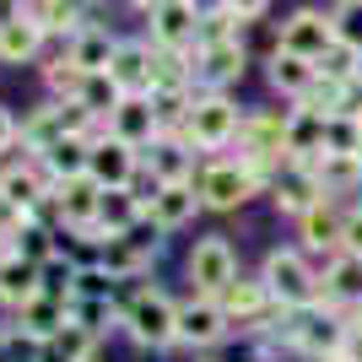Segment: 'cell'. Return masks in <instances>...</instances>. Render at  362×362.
<instances>
[{
    "instance_id": "33",
    "label": "cell",
    "mask_w": 362,
    "mask_h": 362,
    "mask_svg": "<svg viewBox=\"0 0 362 362\" xmlns=\"http://www.w3.org/2000/svg\"><path fill=\"white\" fill-rule=\"evenodd\" d=\"M108 319H124V308H114V298H71V325H81L87 335L103 341V330H114Z\"/></svg>"
},
{
    "instance_id": "4",
    "label": "cell",
    "mask_w": 362,
    "mask_h": 362,
    "mask_svg": "<svg viewBox=\"0 0 362 362\" xmlns=\"http://www.w3.org/2000/svg\"><path fill=\"white\" fill-rule=\"evenodd\" d=\"M330 44H335V16L319 11V6H298V11L276 28V49H287V54H298V60H308V65L325 60Z\"/></svg>"
},
{
    "instance_id": "19",
    "label": "cell",
    "mask_w": 362,
    "mask_h": 362,
    "mask_svg": "<svg viewBox=\"0 0 362 362\" xmlns=\"http://www.w3.org/2000/svg\"><path fill=\"white\" fill-rule=\"evenodd\" d=\"M151 259H157V238H136V233H119V238H108V249L98 255L114 281H136L141 271H151Z\"/></svg>"
},
{
    "instance_id": "22",
    "label": "cell",
    "mask_w": 362,
    "mask_h": 362,
    "mask_svg": "<svg viewBox=\"0 0 362 362\" xmlns=\"http://www.w3.org/2000/svg\"><path fill=\"white\" fill-rule=\"evenodd\" d=\"M11 325H22V330L38 335V341H54V335L71 325V303H65V298H49V292H38V298H28L22 308H16Z\"/></svg>"
},
{
    "instance_id": "50",
    "label": "cell",
    "mask_w": 362,
    "mask_h": 362,
    "mask_svg": "<svg viewBox=\"0 0 362 362\" xmlns=\"http://www.w3.org/2000/svg\"><path fill=\"white\" fill-rule=\"evenodd\" d=\"M87 362H103V357H87Z\"/></svg>"
},
{
    "instance_id": "28",
    "label": "cell",
    "mask_w": 362,
    "mask_h": 362,
    "mask_svg": "<svg viewBox=\"0 0 362 362\" xmlns=\"http://www.w3.org/2000/svg\"><path fill=\"white\" fill-rule=\"evenodd\" d=\"M87 157H92V136H65V141H54V146L44 151V168L54 173V184H60V179L87 173Z\"/></svg>"
},
{
    "instance_id": "30",
    "label": "cell",
    "mask_w": 362,
    "mask_h": 362,
    "mask_svg": "<svg viewBox=\"0 0 362 362\" xmlns=\"http://www.w3.org/2000/svg\"><path fill=\"white\" fill-rule=\"evenodd\" d=\"M76 103L87 108L92 119H103V124H108V114H114V108L124 103V92H119V81H114L108 71H92V76H87V87H81V98H76Z\"/></svg>"
},
{
    "instance_id": "11",
    "label": "cell",
    "mask_w": 362,
    "mask_h": 362,
    "mask_svg": "<svg viewBox=\"0 0 362 362\" xmlns=\"http://www.w3.org/2000/svg\"><path fill=\"white\" fill-rule=\"evenodd\" d=\"M195 211H206L195 179H189V184H163V189L146 200V222L157 227V233H179V227H189Z\"/></svg>"
},
{
    "instance_id": "3",
    "label": "cell",
    "mask_w": 362,
    "mask_h": 362,
    "mask_svg": "<svg viewBox=\"0 0 362 362\" xmlns=\"http://www.w3.org/2000/svg\"><path fill=\"white\" fill-rule=\"evenodd\" d=\"M238 124H243V114H238V103H233L227 92H195L189 124H184L179 136L195 151H222V146L238 141Z\"/></svg>"
},
{
    "instance_id": "24",
    "label": "cell",
    "mask_w": 362,
    "mask_h": 362,
    "mask_svg": "<svg viewBox=\"0 0 362 362\" xmlns=\"http://www.w3.org/2000/svg\"><path fill=\"white\" fill-rule=\"evenodd\" d=\"M16 11L28 16V22H38L49 38H65V44L81 33V11L65 6V0H16Z\"/></svg>"
},
{
    "instance_id": "21",
    "label": "cell",
    "mask_w": 362,
    "mask_h": 362,
    "mask_svg": "<svg viewBox=\"0 0 362 362\" xmlns=\"http://www.w3.org/2000/svg\"><path fill=\"white\" fill-rule=\"evenodd\" d=\"M298 233H303L308 249H319V255H341V249H346V211H335L330 195H325L314 211L298 216Z\"/></svg>"
},
{
    "instance_id": "25",
    "label": "cell",
    "mask_w": 362,
    "mask_h": 362,
    "mask_svg": "<svg viewBox=\"0 0 362 362\" xmlns=\"http://www.w3.org/2000/svg\"><path fill=\"white\" fill-rule=\"evenodd\" d=\"M38 292H44L38 287V265L11 249V255L0 259V303H6V308H22V303L38 298Z\"/></svg>"
},
{
    "instance_id": "51",
    "label": "cell",
    "mask_w": 362,
    "mask_h": 362,
    "mask_svg": "<svg viewBox=\"0 0 362 362\" xmlns=\"http://www.w3.org/2000/svg\"><path fill=\"white\" fill-rule=\"evenodd\" d=\"M0 16H6V11H0Z\"/></svg>"
},
{
    "instance_id": "40",
    "label": "cell",
    "mask_w": 362,
    "mask_h": 362,
    "mask_svg": "<svg viewBox=\"0 0 362 362\" xmlns=\"http://www.w3.org/2000/svg\"><path fill=\"white\" fill-rule=\"evenodd\" d=\"M16 141H22V124H16V119H11V108L0 103V151H11V146H16Z\"/></svg>"
},
{
    "instance_id": "26",
    "label": "cell",
    "mask_w": 362,
    "mask_h": 362,
    "mask_svg": "<svg viewBox=\"0 0 362 362\" xmlns=\"http://www.w3.org/2000/svg\"><path fill=\"white\" fill-rule=\"evenodd\" d=\"M65 49H71V60L81 65V71H108V60H114L119 38H114L108 28H98V22H81V33H76Z\"/></svg>"
},
{
    "instance_id": "32",
    "label": "cell",
    "mask_w": 362,
    "mask_h": 362,
    "mask_svg": "<svg viewBox=\"0 0 362 362\" xmlns=\"http://www.w3.org/2000/svg\"><path fill=\"white\" fill-rule=\"evenodd\" d=\"M243 38V16H233L216 0L211 11H200V38H195V49H211V44H238Z\"/></svg>"
},
{
    "instance_id": "42",
    "label": "cell",
    "mask_w": 362,
    "mask_h": 362,
    "mask_svg": "<svg viewBox=\"0 0 362 362\" xmlns=\"http://www.w3.org/2000/svg\"><path fill=\"white\" fill-rule=\"evenodd\" d=\"M314 362H357L351 351H330V357H314Z\"/></svg>"
},
{
    "instance_id": "43",
    "label": "cell",
    "mask_w": 362,
    "mask_h": 362,
    "mask_svg": "<svg viewBox=\"0 0 362 362\" xmlns=\"http://www.w3.org/2000/svg\"><path fill=\"white\" fill-rule=\"evenodd\" d=\"M130 6H136V11H146V16H151V11H157V6H163V0H130Z\"/></svg>"
},
{
    "instance_id": "41",
    "label": "cell",
    "mask_w": 362,
    "mask_h": 362,
    "mask_svg": "<svg viewBox=\"0 0 362 362\" xmlns=\"http://www.w3.org/2000/svg\"><path fill=\"white\" fill-rule=\"evenodd\" d=\"M346 351L362 362V319H357V314H351V330H346Z\"/></svg>"
},
{
    "instance_id": "1",
    "label": "cell",
    "mask_w": 362,
    "mask_h": 362,
    "mask_svg": "<svg viewBox=\"0 0 362 362\" xmlns=\"http://www.w3.org/2000/svg\"><path fill=\"white\" fill-rule=\"evenodd\" d=\"M124 335L136 341V346H146V351H163V346H173L179 341V303L168 298V292H157V287H141L136 298L124 303Z\"/></svg>"
},
{
    "instance_id": "13",
    "label": "cell",
    "mask_w": 362,
    "mask_h": 362,
    "mask_svg": "<svg viewBox=\"0 0 362 362\" xmlns=\"http://www.w3.org/2000/svg\"><path fill=\"white\" fill-rule=\"evenodd\" d=\"M195 38H200V0H163L151 11V44L195 49Z\"/></svg>"
},
{
    "instance_id": "46",
    "label": "cell",
    "mask_w": 362,
    "mask_h": 362,
    "mask_svg": "<svg viewBox=\"0 0 362 362\" xmlns=\"http://www.w3.org/2000/svg\"><path fill=\"white\" fill-rule=\"evenodd\" d=\"M357 87H362V54H357Z\"/></svg>"
},
{
    "instance_id": "45",
    "label": "cell",
    "mask_w": 362,
    "mask_h": 362,
    "mask_svg": "<svg viewBox=\"0 0 362 362\" xmlns=\"http://www.w3.org/2000/svg\"><path fill=\"white\" fill-rule=\"evenodd\" d=\"M6 255H11V238H6V233H0V259H6Z\"/></svg>"
},
{
    "instance_id": "16",
    "label": "cell",
    "mask_w": 362,
    "mask_h": 362,
    "mask_svg": "<svg viewBox=\"0 0 362 362\" xmlns=\"http://www.w3.org/2000/svg\"><path fill=\"white\" fill-rule=\"evenodd\" d=\"M98 206H103V184L92 179V173H76V179L54 184V211H60V227L98 222Z\"/></svg>"
},
{
    "instance_id": "44",
    "label": "cell",
    "mask_w": 362,
    "mask_h": 362,
    "mask_svg": "<svg viewBox=\"0 0 362 362\" xmlns=\"http://www.w3.org/2000/svg\"><path fill=\"white\" fill-rule=\"evenodd\" d=\"M65 6H76V11H81V16H87V6H92V0H65Z\"/></svg>"
},
{
    "instance_id": "12",
    "label": "cell",
    "mask_w": 362,
    "mask_h": 362,
    "mask_svg": "<svg viewBox=\"0 0 362 362\" xmlns=\"http://www.w3.org/2000/svg\"><path fill=\"white\" fill-rule=\"evenodd\" d=\"M319 303H330L341 314H351L362 303V255L341 249V255L325 259V276H319Z\"/></svg>"
},
{
    "instance_id": "35",
    "label": "cell",
    "mask_w": 362,
    "mask_h": 362,
    "mask_svg": "<svg viewBox=\"0 0 362 362\" xmlns=\"http://www.w3.org/2000/svg\"><path fill=\"white\" fill-rule=\"evenodd\" d=\"M357 141H362V114H330V151L357 157Z\"/></svg>"
},
{
    "instance_id": "23",
    "label": "cell",
    "mask_w": 362,
    "mask_h": 362,
    "mask_svg": "<svg viewBox=\"0 0 362 362\" xmlns=\"http://www.w3.org/2000/svg\"><path fill=\"white\" fill-rule=\"evenodd\" d=\"M314 65L298 60V54H287V49H271V65H265V81H271V92H281V98H292V103H303V92L314 87Z\"/></svg>"
},
{
    "instance_id": "36",
    "label": "cell",
    "mask_w": 362,
    "mask_h": 362,
    "mask_svg": "<svg viewBox=\"0 0 362 362\" xmlns=\"http://www.w3.org/2000/svg\"><path fill=\"white\" fill-rule=\"evenodd\" d=\"M314 71L335 76V81H357V49H346V44H330V49H325V60H319Z\"/></svg>"
},
{
    "instance_id": "48",
    "label": "cell",
    "mask_w": 362,
    "mask_h": 362,
    "mask_svg": "<svg viewBox=\"0 0 362 362\" xmlns=\"http://www.w3.org/2000/svg\"><path fill=\"white\" fill-rule=\"evenodd\" d=\"M357 157H362V141H357Z\"/></svg>"
},
{
    "instance_id": "8",
    "label": "cell",
    "mask_w": 362,
    "mask_h": 362,
    "mask_svg": "<svg viewBox=\"0 0 362 362\" xmlns=\"http://www.w3.org/2000/svg\"><path fill=\"white\" fill-rule=\"evenodd\" d=\"M265 195H271V206H276L281 216H303V211H314L319 200H325V184H319V173H314L308 163H287V168L271 179V189H265Z\"/></svg>"
},
{
    "instance_id": "39",
    "label": "cell",
    "mask_w": 362,
    "mask_h": 362,
    "mask_svg": "<svg viewBox=\"0 0 362 362\" xmlns=\"http://www.w3.org/2000/svg\"><path fill=\"white\" fill-rule=\"evenodd\" d=\"M233 16H243V22H259V16L271 11V0H222Z\"/></svg>"
},
{
    "instance_id": "6",
    "label": "cell",
    "mask_w": 362,
    "mask_h": 362,
    "mask_svg": "<svg viewBox=\"0 0 362 362\" xmlns=\"http://www.w3.org/2000/svg\"><path fill=\"white\" fill-rule=\"evenodd\" d=\"M184 271H189V281H195L200 298H222V292L238 281V255H233V243L216 233V238H200L195 249H189Z\"/></svg>"
},
{
    "instance_id": "27",
    "label": "cell",
    "mask_w": 362,
    "mask_h": 362,
    "mask_svg": "<svg viewBox=\"0 0 362 362\" xmlns=\"http://www.w3.org/2000/svg\"><path fill=\"white\" fill-rule=\"evenodd\" d=\"M319 184H325V195H351V189H362V157H351V151H325L314 163Z\"/></svg>"
},
{
    "instance_id": "49",
    "label": "cell",
    "mask_w": 362,
    "mask_h": 362,
    "mask_svg": "<svg viewBox=\"0 0 362 362\" xmlns=\"http://www.w3.org/2000/svg\"><path fill=\"white\" fill-rule=\"evenodd\" d=\"M357 319H362V303H357Z\"/></svg>"
},
{
    "instance_id": "34",
    "label": "cell",
    "mask_w": 362,
    "mask_h": 362,
    "mask_svg": "<svg viewBox=\"0 0 362 362\" xmlns=\"http://www.w3.org/2000/svg\"><path fill=\"white\" fill-rule=\"evenodd\" d=\"M11 249H16L22 259H33V265H44L49 255H60V233H49V227L38 222V216H33V222H28V227H22V233L11 238Z\"/></svg>"
},
{
    "instance_id": "20",
    "label": "cell",
    "mask_w": 362,
    "mask_h": 362,
    "mask_svg": "<svg viewBox=\"0 0 362 362\" xmlns=\"http://www.w3.org/2000/svg\"><path fill=\"white\" fill-rule=\"evenodd\" d=\"M141 163H146L163 184H189L195 179V146L184 136H157L146 151H141Z\"/></svg>"
},
{
    "instance_id": "7",
    "label": "cell",
    "mask_w": 362,
    "mask_h": 362,
    "mask_svg": "<svg viewBox=\"0 0 362 362\" xmlns=\"http://www.w3.org/2000/svg\"><path fill=\"white\" fill-rule=\"evenodd\" d=\"M243 71H249V49L238 44H211V49H195V92H227L238 87Z\"/></svg>"
},
{
    "instance_id": "38",
    "label": "cell",
    "mask_w": 362,
    "mask_h": 362,
    "mask_svg": "<svg viewBox=\"0 0 362 362\" xmlns=\"http://www.w3.org/2000/svg\"><path fill=\"white\" fill-rule=\"evenodd\" d=\"M76 298H114V276H108L103 265H81V276H76Z\"/></svg>"
},
{
    "instance_id": "18",
    "label": "cell",
    "mask_w": 362,
    "mask_h": 362,
    "mask_svg": "<svg viewBox=\"0 0 362 362\" xmlns=\"http://www.w3.org/2000/svg\"><path fill=\"white\" fill-rule=\"evenodd\" d=\"M108 76L119 81L124 98H141V92H151V38H119L114 60H108Z\"/></svg>"
},
{
    "instance_id": "31",
    "label": "cell",
    "mask_w": 362,
    "mask_h": 362,
    "mask_svg": "<svg viewBox=\"0 0 362 362\" xmlns=\"http://www.w3.org/2000/svg\"><path fill=\"white\" fill-rule=\"evenodd\" d=\"M76 276H81L76 255H65V249H60V255H49L44 265H38V287H44L49 298H65V303H71L76 298Z\"/></svg>"
},
{
    "instance_id": "15",
    "label": "cell",
    "mask_w": 362,
    "mask_h": 362,
    "mask_svg": "<svg viewBox=\"0 0 362 362\" xmlns=\"http://www.w3.org/2000/svg\"><path fill=\"white\" fill-rule=\"evenodd\" d=\"M108 136H119L124 146H136V151H146L151 141L163 136L157 108H151V92H141V98H124V103L108 114Z\"/></svg>"
},
{
    "instance_id": "5",
    "label": "cell",
    "mask_w": 362,
    "mask_h": 362,
    "mask_svg": "<svg viewBox=\"0 0 362 362\" xmlns=\"http://www.w3.org/2000/svg\"><path fill=\"white\" fill-rule=\"evenodd\" d=\"M195 189L206 200V211H243L259 195V179L243 163H211L195 173Z\"/></svg>"
},
{
    "instance_id": "47",
    "label": "cell",
    "mask_w": 362,
    "mask_h": 362,
    "mask_svg": "<svg viewBox=\"0 0 362 362\" xmlns=\"http://www.w3.org/2000/svg\"><path fill=\"white\" fill-rule=\"evenodd\" d=\"M335 6H362V0H335Z\"/></svg>"
},
{
    "instance_id": "37",
    "label": "cell",
    "mask_w": 362,
    "mask_h": 362,
    "mask_svg": "<svg viewBox=\"0 0 362 362\" xmlns=\"http://www.w3.org/2000/svg\"><path fill=\"white\" fill-rule=\"evenodd\" d=\"M335 44H346L362 54V6H335Z\"/></svg>"
},
{
    "instance_id": "14",
    "label": "cell",
    "mask_w": 362,
    "mask_h": 362,
    "mask_svg": "<svg viewBox=\"0 0 362 362\" xmlns=\"http://www.w3.org/2000/svg\"><path fill=\"white\" fill-rule=\"evenodd\" d=\"M136 168H141V151H136V146H124L119 136H103V141H92L87 173H92L98 184H103V189H130Z\"/></svg>"
},
{
    "instance_id": "9",
    "label": "cell",
    "mask_w": 362,
    "mask_h": 362,
    "mask_svg": "<svg viewBox=\"0 0 362 362\" xmlns=\"http://www.w3.org/2000/svg\"><path fill=\"white\" fill-rule=\"evenodd\" d=\"M325 151H330V114H319L308 103H292L287 108V157L314 168Z\"/></svg>"
},
{
    "instance_id": "17",
    "label": "cell",
    "mask_w": 362,
    "mask_h": 362,
    "mask_svg": "<svg viewBox=\"0 0 362 362\" xmlns=\"http://www.w3.org/2000/svg\"><path fill=\"white\" fill-rule=\"evenodd\" d=\"M49 49V33L38 28V22H28L22 11L0 16V65H11V71H22V65H33L38 54Z\"/></svg>"
},
{
    "instance_id": "10",
    "label": "cell",
    "mask_w": 362,
    "mask_h": 362,
    "mask_svg": "<svg viewBox=\"0 0 362 362\" xmlns=\"http://www.w3.org/2000/svg\"><path fill=\"white\" fill-rule=\"evenodd\" d=\"M233 330V319H227V308H222V298H189V303H179V341L184 346H216L222 335Z\"/></svg>"
},
{
    "instance_id": "29",
    "label": "cell",
    "mask_w": 362,
    "mask_h": 362,
    "mask_svg": "<svg viewBox=\"0 0 362 362\" xmlns=\"http://www.w3.org/2000/svg\"><path fill=\"white\" fill-rule=\"evenodd\" d=\"M87 76H92V71H81V65L71 60V49H65V54H54V60L44 65V87H49V98L76 103V98H81V87H87Z\"/></svg>"
},
{
    "instance_id": "2",
    "label": "cell",
    "mask_w": 362,
    "mask_h": 362,
    "mask_svg": "<svg viewBox=\"0 0 362 362\" xmlns=\"http://www.w3.org/2000/svg\"><path fill=\"white\" fill-rule=\"evenodd\" d=\"M259 281L276 298V308H308L319 303V271L303 259V249H271L259 265Z\"/></svg>"
}]
</instances>
